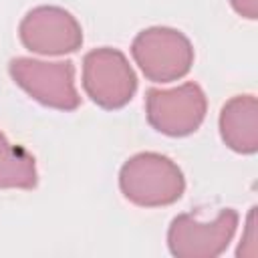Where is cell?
Listing matches in <instances>:
<instances>
[{"label": "cell", "mask_w": 258, "mask_h": 258, "mask_svg": "<svg viewBox=\"0 0 258 258\" xmlns=\"http://www.w3.org/2000/svg\"><path fill=\"white\" fill-rule=\"evenodd\" d=\"M119 183L127 200L147 208L179 200L185 185L179 167L157 153H139L131 157L121 169Z\"/></svg>", "instance_id": "obj_1"}, {"label": "cell", "mask_w": 258, "mask_h": 258, "mask_svg": "<svg viewBox=\"0 0 258 258\" xmlns=\"http://www.w3.org/2000/svg\"><path fill=\"white\" fill-rule=\"evenodd\" d=\"M20 38L26 48L42 54H62L77 50L83 32L77 20L62 8L40 6L30 10L20 24Z\"/></svg>", "instance_id": "obj_6"}, {"label": "cell", "mask_w": 258, "mask_h": 258, "mask_svg": "<svg viewBox=\"0 0 258 258\" xmlns=\"http://www.w3.org/2000/svg\"><path fill=\"white\" fill-rule=\"evenodd\" d=\"M236 214L226 210L214 224H200L191 216H177L169 228V250L175 256H214L228 246Z\"/></svg>", "instance_id": "obj_7"}, {"label": "cell", "mask_w": 258, "mask_h": 258, "mask_svg": "<svg viewBox=\"0 0 258 258\" xmlns=\"http://www.w3.org/2000/svg\"><path fill=\"white\" fill-rule=\"evenodd\" d=\"M83 85L97 105L119 109L131 101L137 79L123 52L115 48H97L85 56Z\"/></svg>", "instance_id": "obj_3"}, {"label": "cell", "mask_w": 258, "mask_h": 258, "mask_svg": "<svg viewBox=\"0 0 258 258\" xmlns=\"http://www.w3.org/2000/svg\"><path fill=\"white\" fill-rule=\"evenodd\" d=\"M131 52L145 77L157 83L183 77L194 60L189 40L173 28H149L139 32Z\"/></svg>", "instance_id": "obj_2"}, {"label": "cell", "mask_w": 258, "mask_h": 258, "mask_svg": "<svg viewBox=\"0 0 258 258\" xmlns=\"http://www.w3.org/2000/svg\"><path fill=\"white\" fill-rule=\"evenodd\" d=\"M34 157L22 147L12 145L0 133V187H34Z\"/></svg>", "instance_id": "obj_8"}, {"label": "cell", "mask_w": 258, "mask_h": 258, "mask_svg": "<svg viewBox=\"0 0 258 258\" xmlns=\"http://www.w3.org/2000/svg\"><path fill=\"white\" fill-rule=\"evenodd\" d=\"M10 75L28 95L48 107L75 109L79 105L75 67L71 60L40 62L32 58H14L10 62Z\"/></svg>", "instance_id": "obj_4"}, {"label": "cell", "mask_w": 258, "mask_h": 258, "mask_svg": "<svg viewBox=\"0 0 258 258\" xmlns=\"http://www.w3.org/2000/svg\"><path fill=\"white\" fill-rule=\"evenodd\" d=\"M206 99L198 85L185 83L173 91H147V119L167 135H187L204 119Z\"/></svg>", "instance_id": "obj_5"}]
</instances>
